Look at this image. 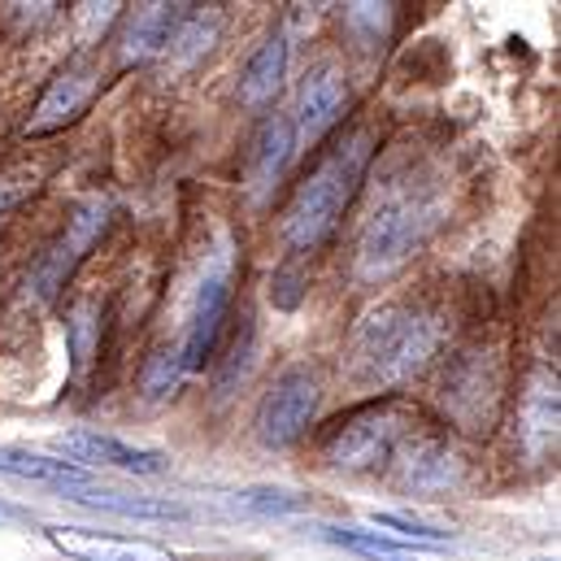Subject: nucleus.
Segmentation results:
<instances>
[{"instance_id":"ddd939ff","label":"nucleus","mask_w":561,"mask_h":561,"mask_svg":"<svg viewBox=\"0 0 561 561\" xmlns=\"http://www.w3.org/2000/svg\"><path fill=\"white\" fill-rule=\"evenodd\" d=\"M291 152H296V127L287 114H275L262 123L253 152H249V165H244V187L253 201H266L275 187L283 183L287 165H291Z\"/></svg>"},{"instance_id":"f03ea898","label":"nucleus","mask_w":561,"mask_h":561,"mask_svg":"<svg viewBox=\"0 0 561 561\" xmlns=\"http://www.w3.org/2000/svg\"><path fill=\"white\" fill-rule=\"evenodd\" d=\"M444 331L431 313L410 305H383L366 313L348 335V375L362 383H405L435 357Z\"/></svg>"},{"instance_id":"dca6fc26","label":"nucleus","mask_w":561,"mask_h":561,"mask_svg":"<svg viewBox=\"0 0 561 561\" xmlns=\"http://www.w3.org/2000/svg\"><path fill=\"white\" fill-rule=\"evenodd\" d=\"M218 39V13L214 9H192V13H179L161 53H165V66L170 70H192Z\"/></svg>"},{"instance_id":"423d86ee","label":"nucleus","mask_w":561,"mask_h":561,"mask_svg":"<svg viewBox=\"0 0 561 561\" xmlns=\"http://www.w3.org/2000/svg\"><path fill=\"white\" fill-rule=\"evenodd\" d=\"M410 410L401 401H383V405H366L357 414L340 422L327 439V461L340 470H375L379 461L392 457L397 439L405 435Z\"/></svg>"},{"instance_id":"c756f323","label":"nucleus","mask_w":561,"mask_h":561,"mask_svg":"<svg viewBox=\"0 0 561 561\" xmlns=\"http://www.w3.org/2000/svg\"><path fill=\"white\" fill-rule=\"evenodd\" d=\"M375 561H383V558H375Z\"/></svg>"},{"instance_id":"f257e3e1","label":"nucleus","mask_w":561,"mask_h":561,"mask_svg":"<svg viewBox=\"0 0 561 561\" xmlns=\"http://www.w3.org/2000/svg\"><path fill=\"white\" fill-rule=\"evenodd\" d=\"M375 157V136L370 131H348L335 144L291 192L283 209V240L291 249H318L353 205L366 170Z\"/></svg>"},{"instance_id":"393cba45","label":"nucleus","mask_w":561,"mask_h":561,"mask_svg":"<svg viewBox=\"0 0 561 561\" xmlns=\"http://www.w3.org/2000/svg\"><path fill=\"white\" fill-rule=\"evenodd\" d=\"M388 22H392V4H344V26L366 48H375L388 35Z\"/></svg>"},{"instance_id":"9d476101","label":"nucleus","mask_w":561,"mask_h":561,"mask_svg":"<svg viewBox=\"0 0 561 561\" xmlns=\"http://www.w3.org/2000/svg\"><path fill=\"white\" fill-rule=\"evenodd\" d=\"M348 105V83H344V70L335 61H318L305 83H300V101H296V140L318 144L344 114Z\"/></svg>"},{"instance_id":"9b49d317","label":"nucleus","mask_w":561,"mask_h":561,"mask_svg":"<svg viewBox=\"0 0 561 561\" xmlns=\"http://www.w3.org/2000/svg\"><path fill=\"white\" fill-rule=\"evenodd\" d=\"M61 453H70V466H114V470H127V474H165L170 457L157 453V448H136V444H123L114 435H101V431H70L61 435Z\"/></svg>"},{"instance_id":"4be33fe9","label":"nucleus","mask_w":561,"mask_h":561,"mask_svg":"<svg viewBox=\"0 0 561 561\" xmlns=\"http://www.w3.org/2000/svg\"><path fill=\"white\" fill-rule=\"evenodd\" d=\"M66 340H70V357H75V375H83L101 348V313L92 300H79L70 309V322H66Z\"/></svg>"},{"instance_id":"6ab92c4d","label":"nucleus","mask_w":561,"mask_h":561,"mask_svg":"<svg viewBox=\"0 0 561 561\" xmlns=\"http://www.w3.org/2000/svg\"><path fill=\"white\" fill-rule=\"evenodd\" d=\"M0 474H13V479H35V483H53L61 492L70 488H92V474L70 466V461H57V457H44V453H26V448H0Z\"/></svg>"},{"instance_id":"cd10ccee","label":"nucleus","mask_w":561,"mask_h":561,"mask_svg":"<svg viewBox=\"0 0 561 561\" xmlns=\"http://www.w3.org/2000/svg\"><path fill=\"white\" fill-rule=\"evenodd\" d=\"M370 523L401 531L410 545H431V549H439L444 540H453V531H444V527H435V523H422V518H410V514H375Z\"/></svg>"},{"instance_id":"2eb2a0df","label":"nucleus","mask_w":561,"mask_h":561,"mask_svg":"<svg viewBox=\"0 0 561 561\" xmlns=\"http://www.w3.org/2000/svg\"><path fill=\"white\" fill-rule=\"evenodd\" d=\"M179 9H183V4H161V0H152V4H140V9L127 18V31H123V39H118L123 66H144V61H152V57L161 53V44H165V35H170Z\"/></svg>"},{"instance_id":"aec40b11","label":"nucleus","mask_w":561,"mask_h":561,"mask_svg":"<svg viewBox=\"0 0 561 561\" xmlns=\"http://www.w3.org/2000/svg\"><path fill=\"white\" fill-rule=\"evenodd\" d=\"M66 501H75V505H92V510H105V514H118V518H157V523H170V518H187V514H192V510L179 505V501L123 496V492H105V488H70Z\"/></svg>"},{"instance_id":"b1692460","label":"nucleus","mask_w":561,"mask_h":561,"mask_svg":"<svg viewBox=\"0 0 561 561\" xmlns=\"http://www.w3.org/2000/svg\"><path fill=\"white\" fill-rule=\"evenodd\" d=\"M253 348H257V331H253V318H240V331H236V344L218 370V397H231V388L249 375V362H253Z\"/></svg>"},{"instance_id":"5701e85b","label":"nucleus","mask_w":561,"mask_h":561,"mask_svg":"<svg viewBox=\"0 0 561 561\" xmlns=\"http://www.w3.org/2000/svg\"><path fill=\"white\" fill-rule=\"evenodd\" d=\"M53 174V161H18L0 170V214L18 209L26 196H35Z\"/></svg>"},{"instance_id":"0eeeda50","label":"nucleus","mask_w":561,"mask_h":561,"mask_svg":"<svg viewBox=\"0 0 561 561\" xmlns=\"http://www.w3.org/2000/svg\"><path fill=\"white\" fill-rule=\"evenodd\" d=\"M318 379L309 370H283L275 388L262 397L257 414H253V435L262 448H287L291 439L305 435V426L318 414Z\"/></svg>"},{"instance_id":"39448f33","label":"nucleus","mask_w":561,"mask_h":561,"mask_svg":"<svg viewBox=\"0 0 561 561\" xmlns=\"http://www.w3.org/2000/svg\"><path fill=\"white\" fill-rule=\"evenodd\" d=\"M110 218H114V201H105V196L79 201V205L70 209V218H66V231H61V236L48 244V253L35 262L26 287H31L39 300H53V296L70 283V275L79 271V262L92 253V244L105 236Z\"/></svg>"},{"instance_id":"bb28decb","label":"nucleus","mask_w":561,"mask_h":561,"mask_svg":"<svg viewBox=\"0 0 561 561\" xmlns=\"http://www.w3.org/2000/svg\"><path fill=\"white\" fill-rule=\"evenodd\" d=\"M236 505L253 510V514H296L309 501L296 492H283V488H244V492H236Z\"/></svg>"},{"instance_id":"412c9836","label":"nucleus","mask_w":561,"mask_h":561,"mask_svg":"<svg viewBox=\"0 0 561 561\" xmlns=\"http://www.w3.org/2000/svg\"><path fill=\"white\" fill-rule=\"evenodd\" d=\"M327 540L331 545H344L353 553H366V558H383V561H410L419 558V553H435L431 545L392 540V536H379V531H340V527H327Z\"/></svg>"},{"instance_id":"a878e982","label":"nucleus","mask_w":561,"mask_h":561,"mask_svg":"<svg viewBox=\"0 0 561 561\" xmlns=\"http://www.w3.org/2000/svg\"><path fill=\"white\" fill-rule=\"evenodd\" d=\"M183 379H187V370H183V362H179V348H165V353H157V357L144 366L140 383L148 397H174Z\"/></svg>"},{"instance_id":"f8f14e48","label":"nucleus","mask_w":561,"mask_h":561,"mask_svg":"<svg viewBox=\"0 0 561 561\" xmlns=\"http://www.w3.org/2000/svg\"><path fill=\"white\" fill-rule=\"evenodd\" d=\"M397 483L414 496H439L461 483V457L444 439H410L397 457Z\"/></svg>"},{"instance_id":"a211bd4d","label":"nucleus","mask_w":561,"mask_h":561,"mask_svg":"<svg viewBox=\"0 0 561 561\" xmlns=\"http://www.w3.org/2000/svg\"><path fill=\"white\" fill-rule=\"evenodd\" d=\"M283 70H287V39L275 31V35L249 57V66H244V75H240V101H244L249 110L275 101V92L283 88Z\"/></svg>"},{"instance_id":"4468645a","label":"nucleus","mask_w":561,"mask_h":561,"mask_svg":"<svg viewBox=\"0 0 561 561\" xmlns=\"http://www.w3.org/2000/svg\"><path fill=\"white\" fill-rule=\"evenodd\" d=\"M44 536L75 561H174L161 545L136 540V536H105L88 527H48Z\"/></svg>"},{"instance_id":"7ed1b4c3","label":"nucleus","mask_w":561,"mask_h":561,"mask_svg":"<svg viewBox=\"0 0 561 561\" xmlns=\"http://www.w3.org/2000/svg\"><path fill=\"white\" fill-rule=\"evenodd\" d=\"M435 214H439V205L431 196H422L419 187L388 192L370 209V218H366V227L357 236V257H353L357 279L362 283L392 279L426 244V236L435 227Z\"/></svg>"},{"instance_id":"f3484780","label":"nucleus","mask_w":561,"mask_h":561,"mask_svg":"<svg viewBox=\"0 0 561 561\" xmlns=\"http://www.w3.org/2000/svg\"><path fill=\"white\" fill-rule=\"evenodd\" d=\"M558 439V379L536 375L523 401V444L531 457H545Z\"/></svg>"},{"instance_id":"20e7f679","label":"nucleus","mask_w":561,"mask_h":561,"mask_svg":"<svg viewBox=\"0 0 561 561\" xmlns=\"http://www.w3.org/2000/svg\"><path fill=\"white\" fill-rule=\"evenodd\" d=\"M231 275H236V253H231V240H218V249L209 253L196 291H192V305H187V322H183V340H179V362L183 370H201L214 348H218V335H222V318H227V305H231Z\"/></svg>"},{"instance_id":"1a4fd4ad","label":"nucleus","mask_w":561,"mask_h":561,"mask_svg":"<svg viewBox=\"0 0 561 561\" xmlns=\"http://www.w3.org/2000/svg\"><path fill=\"white\" fill-rule=\"evenodd\" d=\"M96 92H101V70L88 57L66 61L53 75V83L44 88V96H39L31 123H26V136H53V131H61L66 123H75L92 105Z\"/></svg>"},{"instance_id":"c85d7f7f","label":"nucleus","mask_w":561,"mask_h":561,"mask_svg":"<svg viewBox=\"0 0 561 561\" xmlns=\"http://www.w3.org/2000/svg\"><path fill=\"white\" fill-rule=\"evenodd\" d=\"M300 283H305L300 271H291V266L279 271V275H275V287H271V300H275L279 309H296V305H300Z\"/></svg>"},{"instance_id":"6e6552de","label":"nucleus","mask_w":561,"mask_h":561,"mask_svg":"<svg viewBox=\"0 0 561 561\" xmlns=\"http://www.w3.org/2000/svg\"><path fill=\"white\" fill-rule=\"evenodd\" d=\"M439 401L453 419L461 422L466 431H483L492 414H496V401H501V370L488 353H461L444 383H439Z\"/></svg>"}]
</instances>
